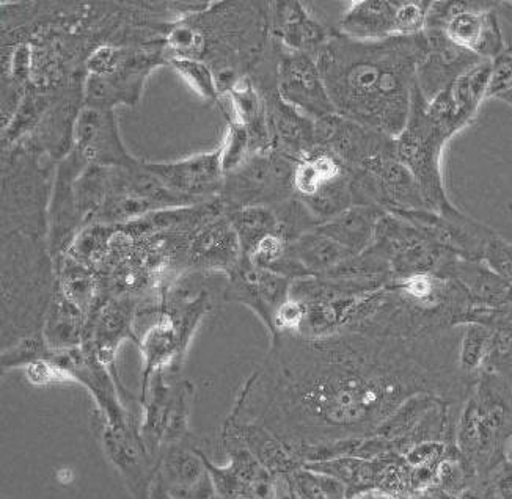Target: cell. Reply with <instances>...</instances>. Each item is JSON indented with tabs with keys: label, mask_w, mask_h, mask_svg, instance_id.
<instances>
[{
	"label": "cell",
	"mask_w": 512,
	"mask_h": 499,
	"mask_svg": "<svg viewBox=\"0 0 512 499\" xmlns=\"http://www.w3.org/2000/svg\"><path fill=\"white\" fill-rule=\"evenodd\" d=\"M461 335H277L230 416L261 424L304 465L316 449L377 434L407 394L459 365Z\"/></svg>",
	"instance_id": "cell-1"
},
{
	"label": "cell",
	"mask_w": 512,
	"mask_h": 499,
	"mask_svg": "<svg viewBox=\"0 0 512 499\" xmlns=\"http://www.w3.org/2000/svg\"><path fill=\"white\" fill-rule=\"evenodd\" d=\"M425 35L359 41L335 29L316 55L335 112L396 139L409 121Z\"/></svg>",
	"instance_id": "cell-2"
},
{
	"label": "cell",
	"mask_w": 512,
	"mask_h": 499,
	"mask_svg": "<svg viewBox=\"0 0 512 499\" xmlns=\"http://www.w3.org/2000/svg\"><path fill=\"white\" fill-rule=\"evenodd\" d=\"M426 102L417 85L409 121L395 139L396 156L414 176L428 208L437 214H450L458 208L443 184L442 156L453 137L429 117Z\"/></svg>",
	"instance_id": "cell-3"
},
{
	"label": "cell",
	"mask_w": 512,
	"mask_h": 499,
	"mask_svg": "<svg viewBox=\"0 0 512 499\" xmlns=\"http://www.w3.org/2000/svg\"><path fill=\"white\" fill-rule=\"evenodd\" d=\"M498 2H432L426 27L443 30L458 48L494 62L505 52Z\"/></svg>",
	"instance_id": "cell-4"
},
{
	"label": "cell",
	"mask_w": 512,
	"mask_h": 499,
	"mask_svg": "<svg viewBox=\"0 0 512 499\" xmlns=\"http://www.w3.org/2000/svg\"><path fill=\"white\" fill-rule=\"evenodd\" d=\"M296 161L277 153H252L241 167L225 175L219 200L225 212L249 206H275L294 197Z\"/></svg>",
	"instance_id": "cell-5"
},
{
	"label": "cell",
	"mask_w": 512,
	"mask_h": 499,
	"mask_svg": "<svg viewBox=\"0 0 512 499\" xmlns=\"http://www.w3.org/2000/svg\"><path fill=\"white\" fill-rule=\"evenodd\" d=\"M428 0H355L341 13L337 30L352 40L382 41L425 32Z\"/></svg>",
	"instance_id": "cell-6"
},
{
	"label": "cell",
	"mask_w": 512,
	"mask_h": 499,
	"mask_svg": "<svg viewBox=\"0 0 512 499\" xmlns=\"http://www.w3.org/2000/svg\"><path fill=\"white\" fill-rule=\"evenodd\" d=\"M278 48L275 88L280 98L313 121L337 115L315 57Z\"/></svg>",
	"instance_id": "cell-7"
},
{
	"label": "cell",
	"mask_w": 512,
	"mask_h": 499,
	"mask_svg": "<svg viewBox=\"0 0 512 499\" xmlns=\"http://www.w3.org/2000/svg\"><path fill=\"white\" fill-rule=\"evenodd\" d=\"M101 441L107 459L125 481L132 499H148L158 474V460L148 452L136 418L101 427Z\"/></svg>",
	"instance_id": "cell-8"
},
{
	"label": "cell",
	"mask_w": 512,
	"mask_h": 499,
	"mask_svg": "<svg viewBox=\"0 0 512 499\" xmlns=\"http://www.w3.org/2000/svg\"><path fill=\"white\" fill-rule=\"evenodd\" d=\"M145 167L173 194L191 204L216 200L224 190L225 173L220 148L181 161L145 162Z\"/></svg>",
	"instance_id": "cell-9"
},
{
	"label": "cell",
	"mask_w": 512,
	"mask_h": 499,
	"mask_svg": "<svg viewBox=\"0 0 512 499\" xmlns=\"http://www.w3.org/2000/svg\"><path fill=\"white\" fill-rule=\"evenodd\" d=\"M293 281L272 270L261 269L242 258L241 263L228 274L224 300L246 305L266 325L274 330V319L283 303L291 297Z\"/></svg>",
	"instance_id": "cell-10"
},
{
	"label": "cell",
	"mask_w": 512,
	"mask_h": 499,
	"mask_svg": "<svg viewBox=\"0 0 512 499\" xmlns=\"http://www.w3.org/2000/svg\"><path fill=\"white\" fill-rule=\"evenodd\" d=\"M74 151L88 165L109 168H131L139 164L121 142L114 110L84 107L73 124Z\"/></svg>",
	"instance_id": "cell-11"
},
{
	"label": "cell",
	"mask_w": 512,
	"mask_h": 499,
	"mask_svg": "<svg viewBox=\"0 0 512 499\" xmlns=\"http://www.w3.org/2000/svg\"><path fill=\"white\" fill-rule=\"evenodd\" d=\"M491 77L492 62L489 60H483L465 71L436 98L426 102V110L432 120L454 137L472 123L481 102L487 99Z\"/></svg>",
	"instance_id": "cell-12"
},
{
	"label": "cell",
	"mask_w": 512,
	"mask_h": 499,
	"mask_svg": "<svg viewBox=\"0 0 512 499\" xmlns=\"http://www.w3.org/2000/svg\"><path fill=\"white\" fill-rule=\"evenodd\" d=\"M139 300L107 297L88 317L87 333L82 346L87 347L99 363L114 371L118 347L126 339L136 341L134 319Z\"/></svg>",
	"instance_id": "cell-13"
},
{
	"label": "cell",
	"mask_w": 512,
	"mask_h": 499,
	"mask_svg": "<svg viewBox=\"0 0 512 499\" xmlns=\"http://www.w3.org/2000/svg\"><path fill=\"white\" fill-rule=\"evenodd\" d=\"M242 258L238 234L227 215L220 214L192 234L187 248V270L228 275Z\"/></svg>",
	"instance_id": "cell-14"
},
{
	"label": "cell",
	"mask_w": 512,
	"mask_h": 499,
	"mask_svg": "<svg viewBox=\"0 0 512 499\" xmlns=\"http://www.w3.org/2000/svg\"><path fill=\"white\" fill-rule=\"evenodd\" d=\"M426 49L418 66L417 85L426 101H432L451 82L473 66L483 62L476 55L454 46L443 30L426 27Z\"/></svg>",
	"instance_id": "cell-15"
},
{
	"label": "cell",
	"mask_w": 512,
	"mask_h": 499,
	"mask_svg": "<svg viewBox=\"0 0 512 499\" xmlns=\"http://www.w3.org/2000/svg\"><path fill=\"white\" fill-rule=\"evenodd\" d=\"M271 32L278 46L316 57L335 29L318 21L302 2L285 0L271 4Z\"/></svg>",
	"instance_id": "cell-16"
},
{
	"label": "cell",
	"mask_w": 512,
	"mask_h": 499,
	"mask_svg": "<svg viewBox=\"0 0 512 499\" xmlns=\"http://www.w3.org/2000/svg\"><path fill=\"white\" fill-rule=\"evenodd\" d=\"M203 449L202 443L192 437L164 446L159 452L156 478L176 498L189 499L197 485L206 478L208 471Z\"/></svg>",
	"instance_id": "cell-17"
},
{
	"label": "cell",
	"mask_w": 512,
	"mask_h": 499,
	"mask_svg": "<svg viewBox=\"0 0 512 499\" xmlns=\"http://www.w3.org/2000/svg\"><path fill=\"white\" fill-rule=\"evenodd\" d=\"M222 437L235 438L241 445L246 446L253 457L263 465L264 470L269 471L274 478L288 476L302 467V463L289 451L288 446L261 424L241 421L228 415L222 429Z\"/></svg>",
	"instance_id": "cell-18"
},
{
	"label": "cell",
	"mask_w": 512,
	"mask_h": 499,
	"mask_svg": "<svg viewBox=\"0 0 512 499\" xmlns=\"http://www.w3.org/2000/svg\"><path fill=\"white\" fill-rule=\"evenodd\" d=\"M354 178V170L332 151L316 146L315 150L297 159L294 165V197L308 201L346 184Z\"/></svg>",
	"instance_id": "cell-19"
},
{
	"label": "cell",
	"mask_w": 512,
	"mask_h": 499,
	"mask_svg": "<svg viewBox=\"0 0 512 499\" xmlns=\"http://www.w3.org/2000/svg\"><path fill=\"white\" fill-rule=\"evenodd\" d=\"M228 107L230 113L244 128L252 139L253 153L271 151V128L266 99L258 92L249 76H242L228 90Z\"/></svg>",
	"instance_id": "cell-20"
},
{
	"label": "cell",
	"mask_w": 512,
	"mask_h": 499,
	"mask_svg": "<svg viewBox=\"0 0 512 499\" xmlns=\"http://www.w3.org/2000/svg\"><path fill=\"white\" fill-rule=\"evenodd\" d=\"M385 214L387 212L379 206H354L316 230L338 242L352 256H359L373 245L377 223Z\"/></svg>",
	"instance_id": "cell-21"
},
{
	"label": "cell",
	"mask_w": 512,
	"mask_h": 499,
	"mask_svg": "<svg viewBox=\"0 0 512 499\" xmlns=\"http://www.w3.org/2000/svg\"><path fill=\"white\" fill-rule=\"evenodd\" d=\"M88 317L55 285L54 296L44 317V343L49 350H68L81 347L87 333Z\"/></svg>",
	"instance_id": "cell-22"
},
{
	"label": "cell",
	"mask_w": 512,
	"mask_h": 499,
	"mask_svg": "<svg viewBox=\"0 0 512 499\" xmlns=\"http://www.w3.org/2000/svg\"><path fill=\"white\" fill-rule=\"evenodd\" d=\"M288 252L304 267L308 277H326L332 270L354 258L346 248L316 228L291 242Z\"/></svg>",
	"instance_id": "cell-23"
},
{
	"label": "cell",
	"mask_w": 512,
	"mask_h": 499,
	"mask_svg": "<svg viewBox=\"0 0 512 499\" xmlns=\"http://www.w3.org/2000/svg\"><path fill=\"white\" fill-rule=\"evenodd\" d=\"M241 242L242 255L252 252L264 237L278 233V219L272 206H249L225 212ZM280 234V233H278Z\"/></svg>",
	"instance_id": "cell-24"
},
{
	"label": "cell",
	"mask_w": 512,
	"mask_h": 499,
	"mask_svg": "<svg viewBox=\"0 0 512 499\" xmlns=\"http://www.w3.org/2000/svg\"><path fill=\"white\" fill-rule=\"evenodd\" d=\"M291 492L297 499H346L348 490L338 479L302 467L286 476Z\"/></svg>",
	"instance_id": "cell-25"
},
{
	"label": "cell",
	"mask_w": 512,
	"mask_h": 499,
	"mask_svg": "<svg viewBox=\"0 0 512 499\" xmlns=\"http://www.w3.org/2000/svg\"><path fill=\"white\" fill-rule=\"evenodd\" d=\"M169 63L198 96H202L206 101L219 102V104L222 102L216 71L205 60L173 57L169 59Z\"/></svg>",
	"instance_id": "cell-26"
},
{
	"label": "cell",
	"mask_w": 512,
	"mask_h": 499,
	"mask_svg": "<svg viewBox=\"0 0 512 499\" xmlns=\"http://www.w3.org/2000/svg\"><path fill=\"white\" fill-rule=\"evenodd\" d=\"M491 328L483 324H465L459 344V365L462 371L473 372L486 363L492 344Z\"/></svg>",
	"instance_id": "cell-27"
},
{
	"label": "cell",
	"mask_w": 512,
	"mask_h": 499,
	"mask_svg": "<svg viewBox=\"0 0 512 499\" xmlns=\"http://www.w3.org/2000/svg\"><path fill=\"white\" fill-rule=\"evenodd\" d=\"M227 123V132L219 146L225 175L241 167L253 153L249 131L231 113H228Z\"/></svg>",
	"instance_id": "cell-28"
},
{
	"label": "cell",
	"mask_w": 512,
	"mask_h": 499,
	"mask_svg": "<svg viewBox=\"0 0 512 499\" xmlns=\"http://www.w3.org/2000/svg\"><path fill=\"white\" fill-rule=\"evenodd\" d=\"M483 259L498 277H502L512 286V244L494 234L487 244Z\"/></svg>",
	"instance_id": "cell-29"
},
{
	"label": "cell",
	"mask_w": 512,
	"mask_h": 499,
	"mask_svg": "<svg viewBox=\"0 0 512 499\" xmlns=\"http://www.w3.org/2000/svg\"><path fill=\"white\" fill-rule=\"evenodd\" d=\"M497 11L505 37V51L512 55V2H498Z\"/></svg>",
	"instance_id": "cell-30"
},
{
	"label": "cell",
	"mask_w": 512,
	"mask_h": 499,
	"mask_svg": "<svg viewBox=\"0 0 512 499\" xmlns=\"http://www.w3.org/2000/svg\"><path fill=\"white\" fill-rule=\"evenodd\" d=\"M189 499H225L224 496L219 495L216 487H214L213 481L209 478V474H206V478L203 479L200 484L197 485V489L192 492Z\"/></svg>",
	"instance_id": "cell-31"
},
{
	"label": "cell",
	"mask_w": 512,
	"mask_h": 499,
	"mask_svg": "<svg viewBox=\"0 0 512 499\" xmlns=\"http://www.w3.org/2000/svg\"><path fill=\"white\" fill-rule=\"evenodd\" d=\"M148 499H181L176 498L175 495L165 489L164 485L161 484L158 478L154 479L153 485H151L150 495Z\"/></svg>",
	"instance_id": "cell-32"
},
{
	"label": "cell",
	"mask_w": 512,
	"mask_h": 499,
	"mask_svg": "<svg viewBox=\"0 0 512 499\" xmlns=\"http://www.w3.org/2000/svg\"><path fill=\"white\" fill-rule=\"evenodd\" d=\"M498 99H502L506 104L512 107V92L505 93V95L498 96Z\"/></svg>",
	"instance_id": "cell-33"
}]
</instances>
